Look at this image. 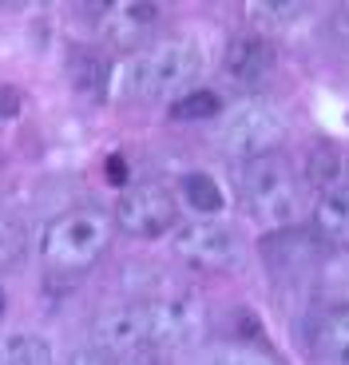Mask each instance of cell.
I'll return each instance as SVG.
<instances>
[{"instance_id": "obj_1", "label": "cell", "mask_w": 349, "mask_h": 365, "mask_svg": "<svg viewBox=\"0 0 349 365\" xmlns=\"http://www.w3.org/2000/svg\"><path fill=\"white\" fill-rule=\"evenodd\" d=\"M202 48L194 40H163L147 52L131 56L127 64L115 72L120 91L143 103H163V100H183L191 83L202 76Z\"/></svg>"}, {"instance_id": "obj_2", "label": "cell", "mask_w": 349, "mask_h": 365, "mask_svg": "<svg viewBox=\"0 0 349 365\" xmlns=\"http://www.w3.org/2000/svg\"><path fill=\"white\" fill-rule=\"evenodd\" d=\"M234 187H239L242 210H246L254 222L278 227V230L294 227L302 187H298V175H294V167H290L286 155L270 151V155L242 159L239 171H234Z\"/></svg>"}, {"instance_id": "obj_3", "label": "cell", "mask_w": 349, "mask_h": 365, "mask_svg": "<svg viewBox=\"0 0 349 365\" xmlns=\"http://www.w3.org/2000/svg\"><path fill=\"white\" fill-rule=\"evenodd\" d=\"M111 230H115V222L103 210L75 207L68 215H56L40 230V255L56 274H83L111 247Z\"/></svg>"}, {"instance_id": "obj_4", "label": "cell", "mask_w": 349, "mask_h": 365, "mask_svg": "<svg viewBox=\"0 0 349 365\" xmlns=\"http://www.w3.org/2000/svg\"><path fill=\"white\" fill-rule=\"evenodd\" d=\"M174 255L199 270H239L246 258V242L222 219H194L174 227Z\"/></svg>"}, {"instance_id": "obj_5", "label": "cell", "mask_w": 349, "mask_h": 365, "mask_svg": "<svg viewBox=\"0 0 349 365\" xmlns=\"http://www.w3.org/2000/svg\"><path fill=\"white\" fill-rule=\"evenodd\" d=\"M115 227L131 238H159L179 227V202L159 182L127 187L115 202Z\"/></svg>"}, {"instance_id": "obj_6", "label": "cell", "mask_w": 349, "mask_h": 365, "mask_svg": "<svg viewBox=\"0 0 349 365\" xmlns=\"http://www.w3.org/2000/svg\"><path fill=\"white\" fill-rule=\"evenodd\" d=\"M286 131V119L278 108L254 100V103H242L239 111H230V119L222 123V147L234 151L239 159H254V155H270L278 147Z\"/></svg>"}, {"instance_id": "obj_7", "label": "cell", "mask_w": 349, "mask_h": 365, "mask_svg": "<svg viewBox=\"0 0 349 365\" xmlns=\"http://www.w3.org/2000/svg\"><path fill=\"white\" fill-rule=\"evenodd\" d=\"M92 20L100 28V36H108L115 48H135L151 44L159 32V20H163V9L159 4H147V0H115V4H92Z\"/></svg>"}, {"instance_id": "obj_8", "label": "cell", "mask_w": 349, "mask_h": 365, "mask_svg": "<svg viewBox=\"0 0 349 365\" xmlns=\"http://www.w3.org/2000/svg\"><path fill=\"white\" fill-rule=\"evenodd\" d=\"M274 64H278V52L262 32H242L222 52V72L239 88H262L274 72Z\"/></svg>"}, {"instance_id": "obj_9", "label": "cell", "mask_w": 349, "mask_h": 365, "mask_svg": "<svg viewBox=\"0 0 349 365\" xmlns=\"http://www.w3.org/2000/svg\"><path fill=\"white\" fill-rule=\"evenodd\" d=\"M318 235L313 230H298V227H286V230H274V235L262 242V255H266L270 270L278 278H298L306 274L310 266H318Z\"/></svg>"}, {"instance_id": "obj_10", "label": "cell", "mask_w": 349, "mask_h": 365, "mask_svg": "<svg viewBox=\"0 0 349 365\" xmlns=\"http://www.w3.org/2000/svg\"><path fill=\"white\" fill-rule=\"evenodd\" d=\"M313 235H318L322 247H333V250L349 247V179L318 191V202H313Z\"/></svg>"}, {"instance_id": "obj_11", "label": "cell", "mask_w": 349, "mask_h": 365, "mask_svg": "<svg viewBox=\"0 0 349 365\" xmlns=\"http://www.w3.org/2000/svg\"><path fill=\"white\" fill-rule=\"evenodd\" d=\"M179 191H183V202L199 215V219H214V215H222L226 210V195H222L219 179L207 171H191L183 175V182H179Z\"/></svg>"}, {"instance_id": "obj_12", "label": "cell", "mask_w": 349, "mask_h": 365, "mask_svg": "<svg viewBox=\"0 0 349 365\" xmlns=\"http://www.w3.org/2000/svg\"><path fill=\"white\" fill-rule=\"evenodd\" d=\"M0 365H56V354L40 334H9L0 341Z\"/></svg>"}, {"instance_id": "obj_13", "label": "cell", "mask_w": 349, "mask_h": 365, "mask_svg": "<svg viewBox=\"0 0 349 365\" xmlns=\"http://www.w3.org/2000/svg\"><path fill=\"white\" fill-rule=\"evenodd\" d=\"M302 16H310V4H298V0H258V4H246V20L258 24L262 32L290 28Z\"/></svg>"}, {"instance_id": "obj_14", "label": "cell", "mask_w": 349, "mask_h": 365, "mask_svg": "<svg viewBox=\"0 0 349 365\" xmlns=\"http://www.w3.org/2000/svg\"><path fill=\"white\" fill-rule=\"evenodd\" d=\"M341 179H345V155L333 143L313 147L310 155H306V182H310L313 191H325V187H333Z\"/></svg>"}, {"instance_id": "obj_15", "label": "cell", "mask_w": 349, "mask_h": 365, "mask_svg": "<svg viewBox=\"0 0 349 365\" xmlns=\"http://www.w3.org/2000/svg\"><path fill=\"white\" fill-rule=\"evenodd\" d=\"M313 346L322 349V365H349V302L345 310L318 334Z\"/></svg>"}, {"instance_id": "obj_16", "label": "cell", "mask_w": 349, "mask_h": 365, "mask_svg": "<svg viewBox=\"0 0 349 365\" xmlns=\"http://www.w3.org/2000/svg\"><path fill=\"white\" fill-rule=\"evenodd\" d=\"M174 119H191V123H207V119H214L222 111V100L214 96V91H187L183 100H174Z\"/></svg>"}, {"instance_id": "obj_17", "label": "cell", "mask_w": 349, "mask_h": 365, "mask_svg": "<svg viewBox=\"0 0 349 365\" xmlns=\"http://www.w3.org/2000/svg\"><path fill=\"white\" fill-rule=\"evenodd\" d=\"M28 250V230L20 219H12V215H0V266H12L20 262Z\"/></svg>"}, {"instance_id": "obj_18", "label": "cell", "mask_w": 349, "mask_h": 365, "mask_svg": "<svg viewBox=\"0 0 349 365\" xmlns=\"http://www.w3.org/2000/svg\"><path fill=\"white\" fill-rule=\"evenodd\" d=\"M207 365H274L266 354H258V349H246V346H226L219 354H211Z\"/></svg>"}, {"instance_id": "obj_19", "label": "cell", "mask_w": 349, "mask_h": 365, "mask_svg": "<svg viewBox=\"0 0 349 365\" xmlns=\"http://www.w3.org/2000/svg\"><path fill=\"white\" fill-rule=\"evenodd\" d=\"M64 365H120V361H115L108 349H100V346H80V349L68 354Z\"/></svg>"}, {"instance_id": "obj_20", "label": "cell", "mask_w": 349, "mask_h": 365, "mask_svg": "<svg viewBox=\"0 0 349 365\" xmlns=\"http://www.w3.org/2000/svg\"><path fill=\"white\" fill-rule=\"evenodd\" d=\"M330 32L341 40V44H349V4H338L330 16Z\"/></svg>"}, {"instance_id": "obj_21", "label": "cell", "mask_w": 349, "mask_h": 365, "mask_svg": "<svg viewBox=\"0 0 349 365\" xmlns=\"http://www.w3.org/2000/svg\"><path fill=\"white\" fill-rule=\"evenodd\" d=\"M120 365H171L167 354H155V349H143V354H127Z\"/></svg>"}, {"instance_id": "obj_22", "label": "cell", "mask_w": 349, "mask_h": 365, "mask_svg": "<svg viewBox=\"0 0 349 365\" xmlns=\"http://www.w3.org/2000/svg\"><path fill=\"white\" fill-rule=\"evenodd\" d=\"M4 96H0V119H9L12 111H16V88H0Z\"/></svg>"}, {"instance_id": "obj_23", "label": "cell", "mask_w": 349, "mask_h": 365, "mask_svg": "<svg viewBox=\"0 0 349 365\" xmlns=\"http://www.w3.org/2000/svg\"><path fill=\"white\" fill-rule=\"evenodd\" d=\"M0 318H4V290H0Z\"/></svg>"}]
</instances>
